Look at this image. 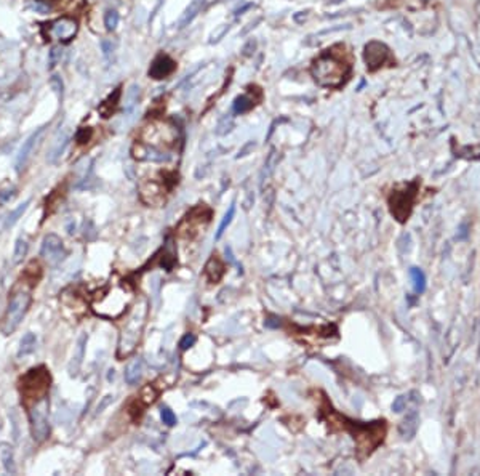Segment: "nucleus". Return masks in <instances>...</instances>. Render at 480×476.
<instances>
[{
  "label": "nucleus",
  "mask_w": 480,
  "mask_h": 476,
  "mask_svg": "<svg viewBox=\"0 0 480 476\" xmlns=\"http://www.w3.org/2000/svg\"><path fill=\"white\" fill-rule=\"evenodd\" d=\"M322 419L326 422L331 431H347L355 441L357 446V455L363 460L380 448L384 443L387 434V422L386 420H376L372 423H360L354 422L351 419L344 417L333 406L330 401L323 396V402L320 406Z\"/></svg>",
  "instance_id": "nucleus-1"
},
{
  "label": "nucleus",
  "mask_w": 480,
  "mask_h": 476,
  "mask_svg": "<svg viewBox=\"0 0 480 476\" xmlns=\"http://www.w3.org/2000/svg\"><path fill=\"white\" fill-rule=\"evenodd\" d=\"M179 138L178 127L167 120H152L141 130L139 140L133 146V157L138 160L168 159V151L175 148Z\"/></svg>",
  "instance_id": "nucleus-2"
},
{
  "label": "nucleus",
  "mask_w": 480,
  "mask_h": 476,
  "mask_svg": "<svg viewBox=\"0 0 480 476\" xmlns=\"http://www.w3.org/2000/svg\"><path fill=\"white\" fill-rule=\"evenodd\" d=\"M50 385H52V376L45 366L32 367L18 380L21 404L27 412L48 396Z\"/></svg>",
  "instance_id": "nucleus-3"
},
{
  "label": "nucleus",
  "mask_w": 480,
  "mask_h": 476,
  "mask_svg": "<svg viewBox=\"0 0 480 476\" xmlns=\"http://www.w3.org/2000/svg\"><path fill=\"white\" fill-rule=\"evenodd\" d=\"M131 298V287L124 282L119 284H110L106 287L103 292H98L93 301H91V308L98 316L109 318V319H117L119 316L124 315L125 308L128 307Z\"/></svg>",
  "instance_id": "nucleus-4"
},
{
  "label": "nucleus",
  "mask_w": 480,
  "mask_h": 476,
  "mask_svg": "<svg viewBox=\"0 0 480 476\" xmlns=\"http://www.w3.org/2000/svg\"><path fill=\"white\" fill-rule=\"evenodd\" d=\"M30 303H32L30 287L24 284V282L18 281V284L13 287L12 293H10L8 297V307L5 311V316L2 319V324H0V329H2L5 335L12 333L19 326V322L23 321Z\"/></svg>",
  "instance_id": "nucleus-5"
},
{
  "label": "nucleus",
  "mask_w": 480,
  "mask_h": 476,
  "mask_svg": "<svg viewBox=\"0 0 480 476\" xmlns=\"http://www.w3.org/2000/svg\"><path fill=\"white\" fill-rule=\"evenodd\" d=\"M349 74V66L331 55H323L312 63V76L322 87H340Z\"/></svg>",
  "instance_id": "nucleus-6"
},
{
  "label": "nucleus",
  "mask_w": 480,
  "mask_h": 476,
  "mask_svg": "<svg viewBox=\"0 0 480 476\" xmlns=\"http://www.w3.org/2000/svg\"><path fill=\"white\" fill-rule=\"evenodd\" d=\"M178 183L175 174H162L159 178H149L139 183V197L149 207L165 204L167 196Z\"/></svg>",
  "instance_id": "nucleus-7"
},
{
  "label": "nucleus",
  "mask_w": 480,
  "mask_h": 476,
  "mask_svg": "<svg viewBox=\"0 0 480 476\" xmlns=\"http://www.w3.org/2000/svg\"><path fill=\"white\" fill-rule=\"evenodd\" d=\"M420 185V180H415L412 183L405 185L403 188H397L391 192L387 204H389L391 215L399 223H407L408 218H410L413 207L418 200Z\"/></svg>",
  "instance_id": "nucleus-8"
},
{
  "label": "nucleus",
  "mask_w": 480,
  "mask_h": 476,
  "mask_svg": "<svg viewBox=\"0 0 480 476\" xmlns=\"http://www.w3.org/2000/svg\"><path fill=\"white\" fill-rule=\"evenodd\" d=\"M211 221V209L207 204H199L191 209L186 217L179 221L176 228V236L186 241H192L199 237L203 229L208 226Z\"/></svg>",
  "instance_id": "nucleus-9"
},
{
  "label": "nucleus",
  "mask_w": 480,
  "mask_h": 476,
  "mask_svg": "<svg viewBox=\"0 0 480 476\" xmlns=\"http://www.w3.org/2000/svg\"><path fill=\"white\" fill-rule=\"evenodd\" d=\"M387 56H389V50H387V47L384 44L376 42V40L366 44L363 58H365L366 67H368L370 71H376L378 67H381L386 63Z\"/></svg>",
  "instance_id": "nucleus-10"
},
{
  "label": "nucleus",
  "mask_w": 480,
  "mask_h": 476,
  "mask_svg": "<svg viewBox=\"0 0 480 476\" xmlns=\"http://www.w3.org/2000/svg\"><path fill=\"white\" fill-rule=\"evenodd\" d=\"M48 32L52 34L55 39L63 40V42H67V40L72 39L76 36V32H77V21H76V19H72V18L63 16V18L56 19L55 23L50 24Z\"/></svg>",
  "instance_id": "nucleus-11"
},
{
  "label": "nucleus",
  "mask_w": 480,
  "mask_h": 476,
  "mask_svg": "<svg viewBox=\"0 0 480 476\" xmlns=\"http://www.w3.org/2000/svg\"><path fill=\"white\" fill-rule=\"evenodd\" d=\"M42 255L50 261V263H58L64 258V249H63V242L61 239H58L56 236H47L42 246Z\"/></svg>",
  "instance_id": "nucleus-12"
},
{
  "label": "nucleus",
  "mask_w": 480,
  "mask_h": 476,
  "mask_svg": "<svg viewBox=\"0 0 480 476\" xmlns=\"http://www.w3.org/2000/svg\"><path fill=\"white\" fill-rule=\"evenodd\" d=\"M175 69H176V63L173 61L170 56L160 55L152 61L151 69H149V76L152 79H163V77H168Z\"/></svg>",
  "instance_id": "nucleus-13"
},
{
  "label": "nucleus",
  "mask_w": 480,
  "mask_h": 476,
  "mask_svg": "<svg viewBox=\"0 0 480 476\" xmlns=\"http://www.w3.org/2000/svg\"><path fill=\"white\" fill-rule=\"evenodd\" d=\"M224 271H226V266H224V263L219 258V255L218 254H211L210 260L207 261V265H205V271H203L210 284H218V282L221 281V278L224 276Z\"/></svg>",
  "instance_id": "nucleus-14"
},
{
  "label": "nucleus",
  "mask_w": 480,
  "mask_h": 476,
  "mask_svg": "<svg viewBox=\"0 0 480 476\" xmlns=\"http://www.w3.org/2000/svg\"><path fill=\"white\" fill-rule=\"evenodd\" d=\"M42 275H44V269H42V265H40V261L39 260H32L26 266V269L23 271L21 279H19V281L24 282V284H27L30 289H34L39 284V281L42 279Z\"/></svg>",
  "instance_id": "nucleus-15"
},
{
  "label": "nucleus",
  "mask_w": 480,
  "mask_h": 476,
  "mask_svg": "<svg viewBox=\"0 0 480 476\" xmlns=\"http://www.w3.org/2000/svg\"><path fill=\"white\" fill-rule=\"evenodd\" d=\"M205 4H207V0H192V2L189 4V7L184 10V13H182L181 19H179V23H178V27H179V29H184L186 26H189V24L194 21V18H196V16L202 12V10H203Z\"/></svg>",
  "instance_id": "nucleus-16"
},
{
  "label": "nucleus",
  "mask_w": 480,
  "mask_h": 476,
  "mask_svg": "<svg viewBox=\"0 0 480 476\" xmlns=\"http://www.w3.org/2000/svg\"><path fill=\"white\" fill-rule=\"evenodd\" d=\"M120 95H122L120 88H116V90H114V93H110V95H109V98L104 101L103 105L99 106V113H101V116L106 117V119L112 116V113H114V111H116V108H117V105H119V101H120Z\"/></svg>",
  "instance_id": "nucleus-17"
},
{
  "label": "nucleus",
  "mask_w": 480,
  "mask_h": 476,
  "mask_svg": "<svg viewBox=\"0 0 480 476\" xmlns=\"http://www.w3.org/2000/svg\"><path fill=\"white\" fill-rule=\"evenodd\" d=\"M253 105L254 103H253L251 98H248L247 95H240V96H237L236 99H234L232 108H234V113L243 114V113H247V111H250L253 108Z\"/></svg>",
  "instance_id": "nucleus-18"
},
{
  "label": "nucleus",
  "mask_w": 480,
  "mask_h": 476,
  "mask_svg": "<svg viewBox=\"0 0 480 476\" xmlns=\"http://www.w3.org/2000/svg\"><path fill=\"white\" fill-rule=\"evenodd\" d=\"M139 373H141V362L139 361H135L131 362L127 372H125V379L128 383H136L138 379H139Z\"/></svg>",
  "instance_id": "nucleus-19"
},
{
  "label": "nucleus",
  "mask_w": 480,
  "mask_h": 476,
  "mask_svg": "<svg viewBox=\"0 0 480 476\" xmlns=\"http://www.w3.org/2000/svg\"><path fill=\"white\" fill-rule=\"evenodd\" d=\"M229 29H231V24H221V26H218V27L211 32V36H210V44L219 42V40L229 32Z\"/></svg>",
  "instance_id": "nucleus-20"
},
{
  "label": "nucleus",
  "mask_w": 480,
  "mask_h": 476,
  "mask_svg": "<svg viewBox=\"0 0 480 476\" xmlns=\"http://www.w3.org/2000/svg\"><path fill=\"white\" fill-rule=\"evenodd\" d=\"M34 348H35V337L32 333H27L21 342V351H19V354H27L30 351H34Z\"/></svg>",
  "instance_id": "nucleus-21"
},
{
  "label": "nucleus",
  "mask_w": 480,
  "mask_h": 476,
  "mask_svg": "<svg viewBox=\"0 0 480 476\" xmlns=\"http://www.w3.org/2000/svg\"><path fill=\"white\" fill-rule=\"evenodd\" d=\"M104 24H106V27L109 29V31H112V29L117 27V24H119V13L116 12V10H110V12L106 13Z\"/></svg>",
  "instance_id": "nucleus-22"
},
{
  "label": "nucleus",
  "mask_w": 480,
  "mask_h": 476,
  "mask_svg": "<svg viewBox=\"0 0 480 476\" xmlns=\"http://www.w3.org/2000/svg\"><path fill=\"white\" fill-rule=\"evenodd\" d=\"M234 214H236V207H234V206H231L229 212H228V214H226V217H224V220L221 221V225H219V228H218V232H216V239H219V237L223 236L224 229H226V226H228L229 223L232 221V218H234Z\"/></svg>",
  "instance_id": "nucleus-23"
},
{
  "label": "nucleus",
  "mask_w": 480,
  "mask_h": 476,
  "mask_svg": "<svg viewBox=\"0 0 480 476\" xmlns=\"http://www.w3.org/2000/svg\"><path fill=\"white\" fill-rule=\"evenodd\" d=\"M26 250H27V244L24 241H18V244H16V250H15V258H13V261L15 263H18L19 260H21L24 255H26Z\"/></svg>",
  "instance_id": "nucleus-24"
},
{
  "label": "nucleus",
  "mask_w": 480,
  "mask_h": 476,
  "mask_svg": "<svg viewBox=\"0 0 480 476\" xmlns=\"http://www.w3.org/2000/svg\"><path fill=\"white\" fill-rule=\"evenodd\" d=\"M91 138V128H80L77 133V143L79 145H85L88 143Z\"/></svg>",
  "instance_id": "nucleus-25"
},
{
  "label": "nucleus",
  "mask_w": 480,
  "mask_h": 476,
  "mask_svg": "<svg viewBox=\"0 0 480 476\" xmlns=\"http://www.w3.org/2000/svg\"><path fill=\"white\" fill-rule=\"evenodd\" d=\"M162 420H163V423H167V425H175L176 423V415L173 414L170 409H162Z\"/></svg>",
  "instance_id": "nucleus-26"
},
{
  "label": "nucleus",
  "mask_w": 480,
  "mask_h": 476,
  "mask_svg": "<svg viewBox=\"0 0 480 476\" xmlns=\"http://www.w3.org/2000/svg\"><path fill=\"white\" fill-rule=\"evenodd\" d=\"M254 50H256V40L254 39H250L247 44L243 45L242 48V55L243 56H251L254 53Z\"/></svg>",
  "instance_id": "nucleus-27"
},
{
  "label": "nucleus",
  "mask_w": 480,
  "mask_h": 476,
  "mask_svg": "<svg viewBox=\"0 0 480 476\" xmlns=\"http://www.w3.org/2000/svg\"><path fill=\"white\" fill-rule=\"evenodd\" d=\"M194 342H196V337H194L192 333H188V335H184V338L179 342V347H181L182 350H186V348H189V347L194 345Z\"/></svg>",
  "instance_id": "nucleus-28"
},
{
  "label": "nucleus",
  "mask_w": 480,
  "mask_h": 476,
  "mask_svg": "<svg viewBox=\"0 0 480 476\" xmlns=\"http://www.w3.org/2000/svg\"><path fill=\"white\" fill-rule=\"evenodd\" d=\"M260 23H261V18H256V19H254V21L248 23V24H247V27H243L242 31H240V36H247V34L251 31V29H254V27H256V24H260Z\"/></svg>",
  "instance_id": "nucleus-29"
},
{
  "label": "nucleus",
  "mask_w": 480,
  "mask_h": 476,
  "mask_svg": "<svg viewBox=\"0 0 480 476\" xmlns=\"http://www.w3.org/2000/svg\"><path fill=\"white\" fill-rule=\"evenodd\" d=\"M250 8H253V4H245L242 8H237V10H236V15H237V16H239V15H243V13L247 12V10H250Z\"/></svg>",
  "instance_id": "nucleus-30"
},
{
  "label": "nucleus",
  "mask_w": 480,
  "mask_h": 476,
  "mask_svg": "<svg viewBox=\"0 0 480 476\" xmlns=\"http://www.w3.org/2000/svg\"><path fill=\"white\" fill-rule=\"evenodd\" d=\"M103 50H104L106 55H109L112 52V44H109L107 40H104V42H103Z\"/></svg>",
  "instance_id": "nucleus-31"
}]
</instances>
